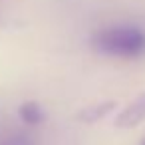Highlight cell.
<instances>
[{"mask_svg": "<svg viewBox=\"0 0 145 145\" xmlns=\"http://www.w3.org/2000/svg\"><path fill=\"white\" fill-rule=\"evenodd\" d=\"M115 107H117V103H115L113 99L99 101V103H93V105H88V107L80 109V111L76 113V119L82 121V123H97V121H101L103 117H107Z\"/></svg>", "mask_w": 145, "mask_h": 145, "instance_id": "cell-3", "label": "cell"}, {"mask_svg": "<svg viewBox=\"0 0 145 145\" xmlns=\"http://www.w3.org/2000/svg\"><path fill=\"white\" fill-rule=\"evenodd\" d=\"M0 145H32V139L26 137V135H14V137H8L4 143Z\"/></svg>", "mask_w": 145, "mask_h": 145, "instance_id": "cell-5", "label": "cell"}, {"mask_svg": "<svg viewBox=\"0 0 145 145\" xmlns=\"http://www.w3.org/2000/svg\"><path fill=\"white\" fill-rule=\"evenodd\" d=\"M143 121H145V91L139 93L129 105H125L115 115L113 125L117 129H133V127H137Z\"/></svg>", "mask_w": 145, "mask_h": 145, "instance_id": "cell-2", "label": "cell"}, {"mask_svg": "<svg viewBox=\"0 0 145 145\" xmlns=\"http://www.w3.org/2000/svg\"><path fill=\"white\" fill-rule=\"evenodd\" d=\"M139 145H145V137H143V139H141V143H139Z\"/></svg>", "mask_w": 145, "mask_h": 145, "instance_id": "cell-6", "label": "cell"}, {"mask_svg": "<svg viewBox=\"0 0 145 145\" xmlns=\"http://www.w3.org/2000/svg\"><path fill=\"white\" fill-rule=\"evenodd\" d=\"M18 115H20V119H22L24 123H28V125H38V123H42L44 117H46V113H44L42 107H40V103H36V101H24V103L20 105V109H18Z\"/></svg>", "mask_w": 145, "mask_h": 145, "instance_id": "cell-4", "label": "cell"}, {"mask_svg": "<svg viewBox=\"0 0 145 145\" xmlns=\"http://www.w3.org/2000/svg\"><path fill=\"white\" fill-rule=\"evenodd\" d=\"M91 46H93V50H97L105 56L135 60V58L145 56V32L137 26L103 28L93 34Z\"/></svg>", "mask_w": 145, "mask_h": 145, "instance_id": "cell-1", "label": "cell"}]
</instances>
